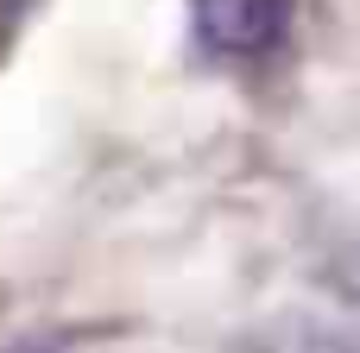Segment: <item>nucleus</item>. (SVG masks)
<instances>
[{
	"label": "nucleus",
	"mask_w": 360,
	"mask_h": 353,
	"mask_svg": "<svg viewBox=\"0 0 360 353\" xmlns=\"http://www.w3.org/2000/svg\"><path fill=\"white\" fill-rule=\"evenodd\" d=\"M342 278H348V291L360 297V234H348V246H342Z\"/></svg>",
	"instance_id": "2"
},
{
	"label": "nucleus",
	"mask_w": 360,
	"mask_h": 353,
	"mask_svg": "<svg viewBox=\"0 0 360 353\" xmlns=\"http://www.w3.org/2000/svg\"><path fill=\"white\" fill-rule=\"evenodd\" d=\"M190 32L221 63H266L291 32V0H190Z\"/></svg>",
	"instance_id": "1"
}]
</instances>
